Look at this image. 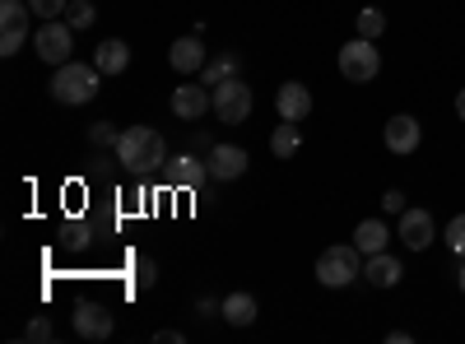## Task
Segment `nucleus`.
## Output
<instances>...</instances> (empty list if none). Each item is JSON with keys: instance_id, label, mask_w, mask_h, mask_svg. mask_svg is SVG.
<instances>
[{"instance_id": "f257e3e1", "label": "nucleus", "mask_w": 465, "mask_h": 344, "mask_svg": "<svg viewBox=\"0 0 465 344\" xmlns=\"http://www.w3.org/2000/svg\"><path fill=\"white\" fill-rule=\"evenodd\" d=\"M116 163H122L126 172H135V177L159 172L168 163V144L153 126H131V131H122V140H116Z\"/></svg>"}, {"instance_id": "f03ea898", "label": "nucleus", "mask_w": 465, "mask_h": 344, "mask_svg": "<svg viewBox=\"0 0 465 344\" xmlns=\"http://www.w3.org/2000/svg\"><path fill=\"white\" fill-rule=\"evenodd\" d=\"M98 89H103V70L98 65H84V61H65L52 74V98L65 103V107H84Z\"/></svg>"}, {"instance_id": "7ed1b4c3", "label": "nucleus", "mask_w": 465, "mask_h": 344, "mask_svg": "<svg viewBox=\"0 0 465 344\" xmlns=\"http://www.w3.org/2000/svg\"><path fill=\"white\" fill-rule=\"evenodd\" d=\"M359 275H363V251L354 242H349V247H326L317 256V280L326 289H349Z\"/></svg>"}, {"instance_id": "20e7f679", "label": "nucleus", "mask_w": 465, "mask_h": 344, "mask_svg": "<svg viewBox=\"0 0 465 344\" xmlns=\"http://www.w3.org/2000/svg\"><path fill=\"white\" fill-rule=\"evenodd\" d=\"M252 107H256V93H252V84L242 80V74H232V80L214 84V117L223 126H242L252 117Z\"/></svg>"}, {"instance_id": "39448f33", "label": "nucleus", "mask_w": 465, "mask_h": 344, "mask_svg": "<svg viewBox=\"0 0 465 344\" xmlns=\"http://www.w3.org/2000/svg\"><path fill=\"white\" fill-rule=\"evenodd\" d=\"M340 74L349 84H372L381 74V52L372 37H354V43L340 47Z\"/></svg>"}, {"instance_id": "423d86ee", "label": "nucleus", "mask_w": 465, "mask_h": 344, "mask_svg": "<svg viewBox=\"0 0 465 344\" xmlns=\"http://www.w3.org/2000/svg\"><path fill=\"white\" fill-rule=\"evenodd\" d=\"M33 52L47 65H65L70 52H74V28L65 19H43V28L33 33Z\"/></svg>"}, {"instance_id": "0eeeda50", "label": "nucleus", "mask_w": 465, "mask_h": 344, "mask_svg": "<svg viewBox=\"0 0 465 344\" xmlns=\"http://www.w3.org/2000/svg\"><path fill=\"white\" fill-rule=\"evenodd\" d=\"M168 107H173V117H177V122H201L205 112L214 107V93H210L205 84H177Z\"/></svg>"}, {"instance_id": "6e6552de", "label": "nucleus", "mask_w": 465, "mask_h": 344, "mask_svg": "<svg viewBox=\"0 0 465 344\" xmlns=\"http://www.w3.org/2000/svg\"><path fill=\"white\" fill-rule=\"evenodd\" d=\"M112 308L107 302H80V308H74V335L80 339H107L112 335Z\"/></svg>"}, {"instance_id": "1a4fd4ad", "label": "nucleus", "mask_w": 465, "mask_h": 344, "mask_svg": "<svg viewBox=\"0 0 465 344\" xmlns=\"http://www.w3.org/2000/svg\"><path fill=\"white\" fill-rule=\"evenodd\" d=\"M205 163H210V177H214V182H238V177L247 172L252 159H247L242 144H214Z\"/></svg>"}, {"instance_id": "9d476101", "label": "nucleus", "mask_w": 465, "mask_h": 344, "mask_svg": "<svg viewBox=\"0 0 465 344\" xmlns=\"http://www.w3.org/2000/svg\"><path fill=\"white\" fill-rule=\"evenodd\" d=\"M275 112H280V122H307V117H312V89L298 84V80L280 84V93H275Z\"/></svg>"}, {"instance_id": "9b49d317", "label": "nucleus", "mask_w": 465, "mask_h": 344, "mask_svg": "<svg viewBox=\"0 0 465 344\" xmlns=\"http://www.w3.org/2000/svg\"><path fill=\"white\" fill-rule=\"evenodd\" d=\"M433 238H438V228H433V214L429 210H405L401 214V242L410 251H429Z\"/></svg>"}, {"instance_id": "f8f14e48", "label": "nucleus", "mask_w": 465, "mask_h": 344, "mask_svg": "<svg viewBox=\"0 0 465 344\" xmlns=\"http://www.w3.org/2000/svg\"><path fill=\"white\" fill-rule=\"evenodd\" d=\"M381 140H386V149H391V154H414L419 149V140H423V131H419V122L410 117V112H401V117H391L386 122V131H381Z\"/></svg>"}, {"instance_id": "ddd939ff", "label": "nucleus", "mask_w": 465, "mask_h": 344, "mask_svg": "<svg viewBox=\"0 0 465 344\" xmlns=\"http://www.w3.org/2000/svg\"><path fill=\"white\" fill-rule=\"evenodd\" d=\"M363 280H368L372 289H396V284L405 280V265H401V256H391V251L363 256Z\"/></svg>"}, {"instance_id": "4468645a", "label": "nucleus", "mask_w": 465, "mask_h": 344, "mask_svg": "<svg viewBox=\"0 0 465 344\" xmlns=\"http://www.w3.org/2000/svg\"><path fill=\"white\" fill-rule=\"evenodd\" d=\"M168 61H173V70H177V74H201V70H205V61H210V52H205V43H201L196 33H186V37H177V43H173Z\"/></svg>"}, {"instance_id": "2eb2a0df", "label": "nucleus", "mask_w": 465, "mask_h": 344, "mask_svg": "<svg viewBox=\"0 0 465 344\" xmlns=\"http://www.w3.org/2000/svg\"><path fill=\"white\" fill-rule=\"evenodd\" d=\"M232 74H242V56H238V52H214V56L205 61V70H201V84L214 89V84L232 80Z\"/></svg>"}, {"instance_id": "dca6fc26", "label": "nucleus", "mask_w": 465, "mask_h": 344, "mask_svg": "<svg viewBox=\"0 0 465 344\" xmlns=\"http://www.w3.org/2000/svg\"><path fill=\"white\" fill-rule=\"evenodd\" d=\"M94 65H98L103 74H126L131 47L122 43V37H107V43H98V52H94Z\"/></svg>"}, {"instance_id": "f3484780", "label": "nucleus", "mask_w": 465, "mask_h": 344, "mask_svg": "<svg viewBox=\"0 0 465 344\" xmlns=\"http://www.w3.org/2000/svg\"><path fill=\"white\" fill-rule=\"evenodd\" d=\"M386 242H391V228H386L381 219H363V223L354 228V247H359L363 256H377V251H386Z\"/></svg>"}, {"instance_id": "a211bd4d", "label": "nucleus", "mask_w": 465, "mask_h": 344, "mask_svg": "<svg viewBox=\"0 0 465 344\" xmlns=\"http://www.w3.org/2000/svg\"><path fill=\"white\" fill-rule=\"evenodd\" d=\"M219 317H223L228 326H252V321H256V298H252V293H228V298L219 302Z\"/></svg>"}, {"instance_id": "6ab92c4d", "label": "nucleus", "mask_w": 465, "mask_h": 344, "mask_svg": "<svg viewBox=\"0 0 465 344\" xmlns=\"http://www.w3.org/2000/svg\"><path fill=\"white\" fill-rule=\"evenodd\" d=\"M205 177H210V163L191 159V154H182V159L168 168V182H173V186H201Z\"/></svg>"}, {"instance_id": "aec40b11", "label": "nucleus", "mask_w": 465, "mask_h": 344, "mask_svg": "<svg viewBox=\"0 0 465 344\" xmlns=\"http://www.w3.org/2000/svg\"><path fill=\"white\" fill-rule=\"evenodd\" d=\"M298 144H302L298 122H284V126H275V135H270V154H275L280 163H289V159L298 154Z\"/></svg>"}, {"instance_id": "412c9836", "label": "nucleus", "mask_w": 465, "mask_h": 344, "mask_svg": "<svg viewBox=\"0 0 465 344\" xmlns=\"http://www.w3.org/2000/svg\"><path fill=\"white\" fill-rule=\"evenodd\" d=\"M28 0H0V28H28Z\"/></svg>"}, {"instance_id": "4be33fe9", "label": "nucleus", "mask_w": 465, "mask_h": 344, "mask_svg": "<svg viewBox=\"0 0 465 344\" xmlns=\"http://www.w3.org/2000/svg\"><path fill=\"white\" fill-rule=\"evenodd\" d=\"M354 28H359V37H372V43H377V37L386 33V15L368 5V10H359V15H354Z\"/></svg>"}, {"instance_id": "5701e85b", "label": "nucleus", "mask_w": 465, "mask_h": 344, "mask_svg": "<svg viewBox=\"0 0 465 344\" xmlns=\"http://www.w3.org/2000/svg\"><path fill=\"white\" fill-rule=\"evenodd\" d=\"M116 140H122V131H116L112 122H94L89 126V144L94 149H116Z\"/></svg>"}, {"instance_id": "b1692460", "label": "nucleus", "mask_w": 465, "mask_h": 344, "mask_svg": "<svg viewBox=\"0 0 465 344\" xmlns=\"http://www.w3.org/2000/svg\"><path fill=\"white\" fill-rule=\"evenodd\" d=\"M65 24H70V28H89V24H94V5H89V0H70Z\"/></svg>"}, {"instance_id": "393cba45", "label": "nucleus", "mask_w": 465, "mask_h": 344, "mask_svg": "<svg viewBox=\"0 0 465 344\" xmlns=\"http://www.w3.org/2000/svg\"><path fill=\"white\" fill-rule=\"evenodd\" d=\"M28 10H33L37 19H61V15L70 10V0H28Z\"/></svg>"}, {"instance_id": "a878e982", "label": "nucleus", "mask_w": 465, "mask_h": 344, "mask_svg": "<svg viewBox=\"0 0 465 344\" xmlns=\"http://www.w3.org/2000/svg\"><path fill=\"white\" fill-rule=\"evenodd\" d=\"M28 43V28H0V56H15Z\"/></svg>"}, {"instance_id": "bb28decb", "label": "nucleus", "mask_w": 465, "mask_h": 344, "mask_svg": "<svg viewBox=\"0 0 465 344\" xmlns=\"http://www.w3.org/2000/svg\"><path fill=\"white\" fill-rule=\"evenodd\" d=\"M442 238H447V247H451L456 256H465V214H456V219L447 223V233H442Z\"/></svg>"}, {"instance_id": "cd10ccee", "label": "nucleus", "mask_w": 465, "mask_h": 344, "mask_svg": "<svg viewBox=\"0 0 465 344\" xmlns=\"http://www.w3.org/2000/svg\"><path fill=\"white\" fill-rule=\"evenodd\" d=\"M131 280H135L140 289H153V280H159V265H153L149 256H140V260H135V275H131Z\"/></svg>"}, {"instance_id": "c85d7f7f", "label": "nucleus", "mask_w": 465, "mask_h": 344, "mask_svg": "<svg viewBox=\"0 0 465 344\" xmlns=\"http://www.w3.org/2000/svg\"><path fill=\"white\" fill-rule=\"evenodd\" d=\"M52 335H56V330H52V321H47V317H33V321L24 326V339H37V344H47Z\"/></svg>"}, {"instance_id": "c756f323", "label": "nucleus", "mask_w": 465, "mask_h": 344, "mask_svg": "<svg viewBox=\"0 0 465 344\" xmlns=\"http://www.w3.org/2000/svg\"><path fill=\"white\" fill-rule=\"evenodd\" d=\"M381 214H405V196H401V191H386V196H381Z\"/></svg>"}, {"instance_id": "7c9ffc66", "label": "nucleus", "mask_w": 465, "mask_h": 344, "mask_svg": "<svg viewBox=\"0 0 465 344\" xmlns=\"http://www.w3.org/2000/svg\"><path fill=\"white\" fill-rule=\"evenodd\" d=\"M456 117H460V122H465V89H460V93H456Z\"/></svg>"}, {"instance_id": "2f4dec72", "label": "nucleus", "mask_w": 465, "mask_h": 344, "mask_svg": "<svg viewBox=\"0 0 465 344\" xmlns=\"http://www.w3.org/2000/svg\"><path fill=\"white\" fill-rule=\"evenodd\" d=\"M456 284H460V293H465V256H460V270H456Z\"/></svg>"}]
</instances>
